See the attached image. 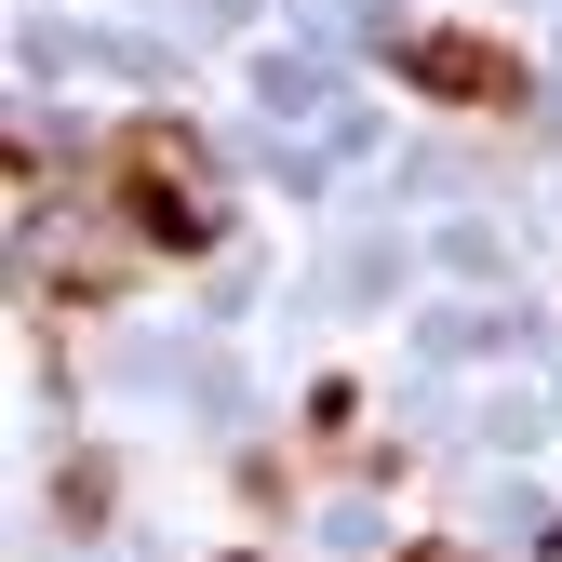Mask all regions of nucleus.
<instances>
[{
	"label": "nucleus",
	"instance_id": "nucleus-1",
	"mask_svg": "<svg viewBox=\"0 0 562 562\" xmlns=\"http://www.w3.org/2000/svg\"><path fill=\"white\" fill-rule=\"evenodd\" d=\"M108 201H121V228H134V255H215L228 241V188H215V161H201V134L188 121H121L108 134Z\"/></svg>",
	"mask_w": 562,
	"mask_h": 562
},
{
	"label": "nucleus",
	"instance_id": "nucleus-2",
	"mask_svg": "<svg viewBox=\"0 0 562 562\" xmlns=\"http://www.w3.org/2000/svg\"><path fill=\"white\" fill-rule=\"evenodd\" d=\"M389 67H402L429 108H469V121L536 108V67H522V41H496V27H402V41H389Z\"/></svg>",
	"mask_w": 562,
	"mask_h": 562
},
{
	"label": "nucleus",
	"instance_id": "nucleus-3",
	"mask_svg": "<svg viewBox=\"0 0 562 562\" xmlns=\"http://www.w3.org/2000/svg\"><path fill=\"white\" fill-rule=\"evenodd\" d=\"M402 562H469V549H456V536H415V549H402Z\"/></svg>",
	"mask_w": 562,
	"mask_h": 562
},
{
	"label": "nucleus",
	"instance_id": "nucleus-4",
	"mask_svg": "<svg viewBox=\"0 0 562 562\" xmlns=\"http://www.w3.org/2000/svg\"><path fill=\"white\" fill-rule=\"evenodd\" d=\"M549 562H562V549H549Z\"/></svg>",
	"mask_w": 562,
	"mask_h": 562
}]
</instances>
